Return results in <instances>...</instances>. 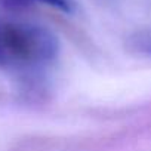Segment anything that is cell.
<instances>
[{
    "label": "cell",
    "mask_w": 151,
    "mask_h": 151,
    "mask_svg": "<svg viewBox=\"0 0 151 151\" xmlns=\"http://www.w3.org/2000/svg\"><path fill=\"white\" fill-rule=\"evenodd\" d=\"M58 43L52 33L30 24H6L0 30L2 62L9 59L22 65L46 64L56 55Z\"/></svg>",
    "instance_id": "6da1fadb"
},
{
    "label": "cell",
    "mask_w": 151,
    "mask_h": 151,
    "mask_svg": "<svg viewBox=\"0 0 151 151\" xmlns=\"http://www.w3.org/2000/svg\"><path fill=\"white\" fill-rule=\"evenodd\" d=\"M34 5H46L62 12H71L73 9L71 0H0V8L11 12L25 11Z\"/></svg>",
    "instance_id": "7a4b0ae2"
},
{
    "label": "cell",
    "mask_w": 151,
    "mask_h": 151,
    "mask_svg": "<svg viewBox=\"0 0 151 151\" xmlns=\"http://www.w3.org/2000/svg\"><path fill=\"white\" fill-rule=\"evenodd\" d=\"M147 47H148V52L151 53V42H148V43H147Z\"/></svg>",
    "instance_id": "3957f363"
},
{
    "label": "cell",
    "mask_w": 151,
    "mask_h": 151,
    "mask_svg": "<svg viewBox=\"0 0 151 151\" xmlns=\"http://www.w3.org/2000/svg\"><path fill=\"white\" fill-rule=\"evenodd\" d=\"M0 62H2V56H0Z\"/></svg>",
    "instance_id": "277c9868"
}]
</instances>
